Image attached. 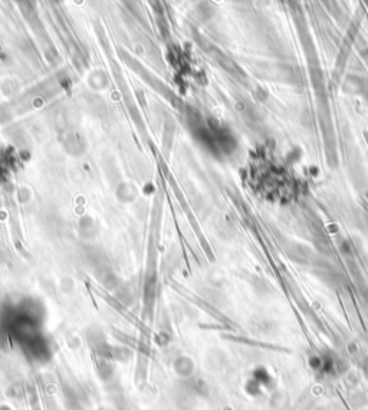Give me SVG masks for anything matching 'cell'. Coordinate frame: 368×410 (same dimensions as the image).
<instances>
[{
  "mask_svg": "<svg viewBox=\"0 0 368 410\" xmlns=\"http://www.w3.org/2000/svg\"><path fill=\"white\" fill-rule=\"evenodd\" d=\"M365 85L367 83L364 82L361 78H358V76H349V78H347L345 83H344V91H347L349 93L364 92Z\"/></svg>",
  "mask_w": 368,
  "mask_h": 410,
  "instance_id": "1",
  "label": "cell"
}]
</instances>
